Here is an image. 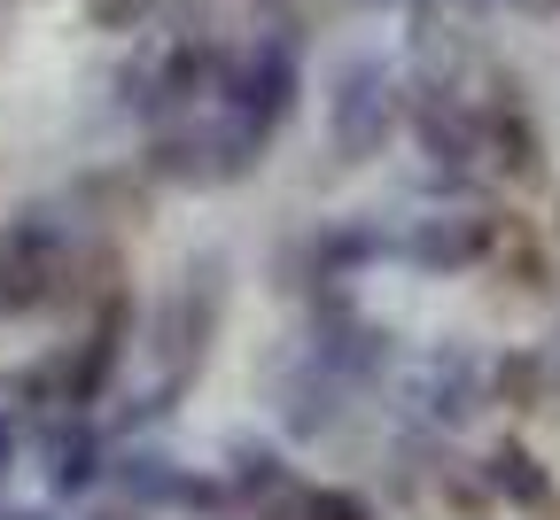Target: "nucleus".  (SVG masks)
Returning <instances> with one entry per match:
<instances>
[{
  "instance_id": "f257e3e1",
  "label": "nucleus",
  "mask_w": 560,
  "mask_h": 520,
  "mask_svg": "<svg viewBox=\"0 0 560 520\" xmlns=\"http://www.w3.org/2000/svg\"><path fill=\"white\" fill-rule=\"evenodd\" d=\"M70 280V234L55 210H24L0 226V311L24 319L39 304H55Z\"/></svg>"
},
{
  "instance_id": "f03ea898",
  "label": "nucleus",
  "mask_w": 560,
  "mask_h": 520,
  "mask_svg": "<svg viewBox=\"0 0 560 520\" xmlns=\"http://www.w3.org/2000/svg\"><path fill=\"white\" fill-rule=\"evenodd\" d=\"M226 94V147H234V164L249 156L257 140H272V125L296 109V39H257V55L234 70V79L219 86Z\"/></svg>"
},
{
  "instance_id": "7ed1b4c3",
  "label": "nucleus",
  "mask_w": 560,
  "mask_h": 520,
  "mask_svg": "<svg viewBox=\"0 0 560 520\" xmlns=\"http://www.w3.org/2000/svg\"><path fill=\"white\" fill-rule=\"evenodd\" d=\"M397 125V86L382 62H342V79L327 94V132H335V156L342 164H366L382 156V140Z\"/></svg>"
},
{
  "instance_id": "20e7f679",
  "label": "nucleus",
  "mask_w": 560,
  "mask_h": 520,
  "mask_svg": "<svg viewBox=\"0 0 560 520\" xmlns=\"http://www.w3.org/2000/svg\"><path fill=\"white\" fill-rule=\"evenodd\" d=\"M490 249H499V217H490V210H452V217L436 210V217H420L412 241H405V257L420 272H467Z\"/></svg>"
},
{
  "instance_id": "39448f33",
  "label": "nucleus",
  "mask_w": 560,
  "mask_h": 520,
  "mask_svg": "<svg viewBox=\"0 0 560 520\" xmlns=\"http://www.w3.org/2000/svg\"><path fill=\"white\" fill-rule=\"evenodd\" d=\"M219 327V264H202L172 287V304H164V389L187 374V365L202 357V334Z\"/></svg>"
},
{
  "instance_id": "423d86ee",
  "label": "nucleus",
  "mask_w": 560,
  "mask_h": 520,
  "mask_svg": "<svg viewBox=\"0 0 560 520\" xmlns=\"http://www.w3.org/2000/svg\"><path fill=\"white\" fill-rule=\"evenodd\" d=\"M125 334H132V304H125V295H109L102 319H94V334L79 342V357L55 365V374H62V404H94V397L109 389L117 357H125Z\"/></svg>"
},
{
  "instance_id": "0eeeda50",
  "label": "nucleus",
  "mask_w": 560,
  "mask_h": 520,
  "mask_svg": "<svg viewBox=\"0 0 560 520\" xmlns=\"http://www.w3.org/2000/svg\"><path fill=\"white\" fill-rule=\"evenodd\" d=\"M412 132H420V147H429L436 164H475V156H482V125H475V109H459L452 94H420Z\"/></svg>"
},
{
  "instance_id": "6e6552de",
  "label": "nucleus",
  "mask_w": 560,
  "mask_h": 520,
  "mask_svg": "<svg viewBox=\"0 0 560 520\" xmlns=\"http://www.w3.org/2000/svg\"><path fill=\"white\" fill-rule=\"evenodd\" d=\"M482 147H499V164L514 172V179H537V125H529V109L506 94V102H490L482 117Z\"/></svg>"
},
{
  "instance_id": "1a4fd4ad",
  "label": "nucleus",
  "mask_w": 560,
  "mask_h": 520,
  "mask_svg": "<svg viewBox=\"0 0 560 520\" xmlns=\"http://www.w3.org/2000/svg\"><path fill=\"white\" fill-rule=\"evenodd\" d=\"M490 489L514 497V505H545L552 497V482L537 474V459L522 451V442H499V451H490Z\"/></svg>"
},
{
  "instance_id": "9d476101",
  "label": "nucleus",
  "mask_w": 560,
  "mask_h": 520,
  "mask_svg": "<svg viewBox=\"0 0 560 520\" xmlns=\"http://www.w3.org/2000/svg\"><path fill=\"white\" fill-rule=\"evenodd\" d=\"M94 459H102V451H94L86 427H79V435H55V489H62V497L86 489V482H94Z\"/></svg>"
},
{
  "instance_id": "9b49d317",
  "label": "nucleus",
  "mask_w": 560,
  "mask_h": 520,
  "mask_svg": "<svg viewBox=\"0 0 560 520\" xmlns=\"http://www.w3.org/2000/svg\"><path fill=\"white\" fill-rule=\"evenodd\" d=\"M304 520H374V505H366L359 489H335V482H327V489L304 497Z\"/></svg>"
},
{
  "instance_id": "f8f14e48",
  "label": "nucleus",
  "mask_w": 560,
  "mask_h": 520,
  "mask_svg": "<svg viewBox=\"0 0 560 520\" xmlns=\"http://www.w3.org/2000/svg\"><path fill=\"white\" fill-rule=\"evenodd\" d=\"M156 0H86V16L94 32H140V16H149Z\"/></svg>"
},
{
  "instance_id": "ddd939ff",
  "label": "nucleus",
  "mask_w": 560,
  "mask_h": 520,
  "mask_svg": "<svg viewBox=\"0 0 560 520\" xmlns=\"http://www.w3.org/2000/svg\"><path fill=\"white\" fill-rule=\"evenodd\" d=\"M234 466H242V474H234L242 489H272V482H280V459H272V451H234Z\"/></svg>"
},
{
  "instance_id": "4468645a",
  "label": "nucleus",
  "mask_w": 560,
  "mask_h": 520,
  "mask_svg": "<svg viewBox=\"0 0 560 520\" xmlns=\"http://www.w3.org/2000/svg\"><path fill=\"white\" fill-rule=\"evenodd\" d=\"M16 459V419H9V404H0V466Z\"/></svg>"
},
{
  "instance_id": "2eb2a0df",
  "label": "nucleus",
  "mask_w": 560,
  "mask_h": 520,
  "mask_svg": "<svg viewBox=\"0 0 560 520\" xmlns=\"http://www.w3.org/2000/svg\"><path fill=\"white\" fill-rule=\"evenodd\" d=\"M522 16H560V0H514Z\"/></svg>"
}]
</instances>
